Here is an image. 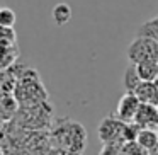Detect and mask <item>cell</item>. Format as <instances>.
<instances>
[{"label":"cell","mask_w":158,"mask_h":155,"mask_svg":"<svg viewBox=\"0 0 158 155\" xmlns=\"http://www.w3.org/2000/svg\"><path fill=\"white\" fill-rule=\"evenodd\" d=\"M53 147L65 148V150L82 153L87 147V131L77 121H72L68 118H61L55 123L49 133Z\"/></svg>","instance_id":"obj_1"},{"label":"cell","mask_w":158,"mask_h":155,"mask_svg":"<svg viewBox=\"0 0 158 155\" xmlns=\"http://www.w3.org/2000/svg\"><path fill=\"white\" fill-rule=\"evenodd\" d=\"M15 99L21 102V106H36L48 101V92L43 85L39 73L34 70H27L21 79V84L15 89Z\"/></svg>","instance_id":"obj_2"},{"label":"cell","mask_w":158,"mask_h":155,"mask_svg":"<svg viewBox=\"0 0 158 155\" xmlns=\"http://www.w3.org/2000/svg\"><path fill=\"white\" fill-rule=\"evenodd\" d=\"M126 58L134 65L146 62V60H158V41L151 38L136 36L126 48Z\"/></svg>","instance_id":"obj_3"},{"label":"cell","mask_w":158,"mask_h":155,"mask_svg":"<svg viewBox=\"0 0 158 155\" xmlns=\"http://www.w3.org/2000/svg\"><path fill=\"white\" fill-rule=\"evenodd\" d=\"M124 126H126V123L121 121L116 114L104 118L99 124V131H97L100 141L107 147H112V145L117 147V145L126 143V140H124Z\"/></svg>","instance_id":"obj_4"},{"label":"cell","mask_w":158,"mask_h":155,"mask_svg":"<svg viewBox=\"0 0 158 155\" xmlns=\"http://www.w3.org/2000/svg\"><path fill=\"white\" fill-rule=\"evenodd\" d=\"M141 106V101L138 99V96L134 92H124V96L117 102L116 116L124 123H131L136 118V113Z\"/></svg>","instance_id":"obj_5"},{"label":"cell","mask_w":158,"mask_h":155,"mask_svg":"<svg viewBox=\"0 0 158 155\" xmlns=\"http://www.w3.org/2000/svg\"><path fill=\"white\" fill-rule=\"evenodd\" d=\"M156 121H158V107L153 106V104L141 102L139 109L136 113V118H134V123H138L141 128H153L155 130Z\"/></svg>","instance_id":"obj_6"},{"label":"cell","mask_w":158,"mask_h":155,"mask_svg":"<svg viewBox=\"0 0 158 155\" xmlns=\"http://www.w3.org/2000/svg\"><path fill=\"white\" fill-rule=\"evenodd\" d=\"M134 94L138 96V99L144 104H153L158 107V89L155 82H144L141 80V84L136 87Z\"/></svg>","instance_id":"obj_7"},{"label":"cell","mask_w":158,"mask_h":155,"mask_svg":"<svg viewBox=\"0 0 158 155\" xmlns=\"http://www.w3.org/2000/svg\"><path fill=\"white\" fill-rule=\"evenodd\" d=\"M139 79L144 82H155L158 79V60H146L136 65Z\"/></svg>","instance_id":"obj_8"},{"label":"cell","mask_w":158,"mask_h":155,"mask_svg":"<svg viewBox=\"0 0 158 155\" xmlns=\"http://www.w3.org/2000/svg\"><path fill=\"white\" fill-rule=\"evenodd\" d=\"M136 143L146 150H155L158 147V131L153 128H141L138 133Z\"/></svg>","instance_id":"obj_9"},{"label":"cell","mask_w":158,"mask_h":155,"mask_svg":"<svg viewBox=\"0 0 158 155\" xmlns=\"http://www.w3.org/2000/svg\"><path fill=\"white\" fill-rule=\"evenodd\" d=\"M139 84H141V79H139V73H138V70H136V65H134V63H129L127 68L124 70V77H123L124 92H134Z\"/></svg>","instance_id":"obj_10"},{"label":"cell","mask_w":158,"mask_h":155,"mask_svg":"<svg viewBox=\"0 0 158 155\" xmlns=\"http://www.w3.org/2000/svg\"><path fill=\"white\" fill-rule=\"evenodd\" d=\"M51 19L56 26H65L72 21V7L65 2H60L53 7L51 11Z\"/></svg>","instance_id":"obj_11"},{"label":"cell","mask_w":158,"mask_h":155,"mask_svg":"<svg viewBox=\"0 0 158 155\" xmlns=\"http://www.w3.org/2000/svg\"><path fill=\"white\" fill-rule=\"evenodd\" d=\"M136 36H141V38H151L158 41V15L150 21L143 22V24L138 28Z\"/></svg>","instance_id":"obj_12"},{"label":"cell","mask_w":158,"mask_h":155,"mask_svg":"<svg viewBox=\"0 0 158 155\" xmlns=\"http://www.w3.org/2000/svg\"><path fill=\"white\" fill-rule=\"evenodd\" d=\"M17 55H19V53L15 51L12 46H4V45H0V70H2V68H7V67H10L12 63L15 62Z\"/></svg>","instance_id":"obj_13"},{"label":"cell","mask_w":158,"mask_h":155,"mask_svg":"<svg viewBox=\"0 0 158 155\" xmlns=\"http://www.w3.org/2000/svg\"><path fill=\"white\" fill-rule=\"evenodd\" d=\"M17 15L10 7H0V26L4 28H14Z\"/></svg>","instance_id":"obj_14"},{"label":"cell","mask_w":158,"mask_h":155,"mask_svg":"<svg viewBox=\"0 0 158 155\" xmlns=\"http://www.w3.org/2000/svg\"><path fill=\"white\" fill-rule=\"evenodd\" d=\"M126 153L127 155H148V150L138 145L136 141H127L126 145Z\"/></svg>","instance_id":"obj_15"},{"label":"cell","mask_w":158,"mask_h":155,"mask_svg":"<svg viewBox=\"0 0 158 155\" xmlns=\"http://www.w3.org/2000/svg\"><path fill=\"white\" fill-rule=\"evenodd\" d=\"M48 155H80V153H75V152H70V150H65V148H58V147H53L49 150Z\"/></svg>","instance_id":"obj_16"},{"label":"cell","mask_w":158,"mask_h":155,"mask_svg":"<svg viewBox=\"0 0 158 155\" xmlns=\"http://www.w3.org/2000/svg\"><path fill=\"white\" fill-rule=\"evenodd\" d=\"M155 130H156V131H158V121H156V126H155Z\"/></svg>","instance_id":"obj_17"},{"label":"cell","mask_w":158,"mask_h":155,"mask_svg":"<svg viewBox=\"0 0 158 155\" xmlns=\"http://www.w3.org/2000/svg\"><path fill=\"white\" fill-rule=\"evenodd\" d=\"M155 84H156V89H158V79H156V80H155Z\"/></svg>","instance_id":"obj_18"}]
</instances>
